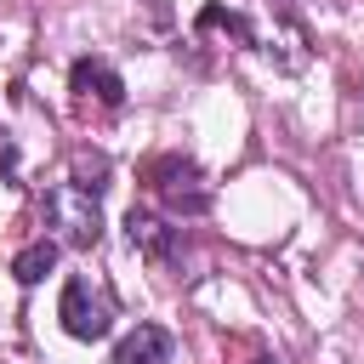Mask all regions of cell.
Returning <instances> with one entry per match:
<instances>
[{"label": "cell", "instance_id": "9c48e42d", "mask_svg": "<svg viewBox=\"0 0 364 364\" xmlns=\"http://www.w3.org/2000/svg\"><path fill=\"white\" fill-rule=\"evenodd\" d=\"M102 176H108V159H102V154H74V182H80V188L97 193Z\"/></svg>", "mask_w": 364, "mask_h": 364}, {"label": "cell", "instance_id": "8992f818", "mask_svg": "<svg viewBox=\"0 0 364 364\" xmlns=\"http://www.w3.org/2000/svg\"><path fill=\"white\" fill-rule=\"evenodd\" d=\"M176 358V341H171V330H159V324H136L119 347H114V364H171Z\"/></svg>", "mask_w": 364, "mask_h": 364}, {"label": "cell", "instance_id": "277c9868", "mask_svg": "<svg viewBox=\"0 0 364 364\" xmlns=\"http://www.w3.org/2000/svg\"><path fill=\"white\" fill-rule=\"evenodd\" d=\"M68 85H74L80 102H97V108H119V102H125V80H119V68L102 63V57H80V63L68 68Z\"/></svg>", "mask_w": 364, "mask_h": 364}, {"label": "cell", "instance_id": "52a82bcc", "mask_svg": "<svg viewBox=\"0 0 364 364\" xmlns=\"http://www.w3.org/2000/svg\"><path fill=\"white\" fill-rule=\"evenodd\" d=\"M51 267H57V239H34V245H23V250L11 256V273H17V284H40Z\"/></svg>", "mask_w": 364, "mask_h": 364}, {"label": "cell", "instance_id": "3957f363", "mask_svg": "<svg viewBox=\"0 0 364 364\" xmlns=\"http://www.w3.org/2000/svg\"><path fill=\"white\" fill-rule=\"evenodd\" d=\"M148 188H154V199L171 210V216H205L210 210V182H205V171L193 165V159H154L148 165Z\"/></svg>", "mask_w": 364, "mask_h": 364}, {"label": "cell", "instance_id": "6da1fadb", "mask_svg": "<svg viewBox=\"0 0 364 364\" xmlns=\"http://www.w3.org/2000/svg\"><path fill=\"white\" fill-rule=\"evenodd\" d=\"M46 228H51L46 239L74 245V250H91L102 239V205H97V193L80 188V182H57L46 193Z\"/></svg>", "mask_w": 364, "mask_h": 364}, {"label": "cell", "instance_id": "ba28073f", "mask_svg": "<svg viewBox=\"0 0 364 364\" xmlns=\"http://www.w3.org/2000/svg\"><path fill=\"white\" fill-rule=\"evenodd\" d=\"M210 28L233 34L239 46H256V28L245 23V11H228V6H205V11H199V34H210Z\"/></svg>", "mask_w": 364, "mask_h": 364}, {"label": "cell", "instance_id": "5b68a950", "mask_svg": "<svg viewBox=\"0 0 364 364\" xmlns=\"http://www.w3.org/2000/svg\"><path fill=\"white\" fill-rule=\"evenodd\" d=\"M125 233H131V245H136L154 267H165V262L176 256V245H182V233H176L165 216H154V210H131V216H125Z\"/></svg>", "mask_w": 364, "mask_h": 364}, {"label": "cell", "instance_id": "7a4b0ae2", "mask_svg": "<svg viewBox=\"0 0 364 364\" xmlns=\"http://www.w3.org/2000/svg\"><path fill=\"white\" fill-rule=\"evenodd\" d=\"M57 318H63V330H68L74 341H102V336L114 330L119 307H114V290H108L102 279H85V273H80V279L63 284Z\"/></svg>", "mask_w": 364, "mask_h": 364}]
</instances>
